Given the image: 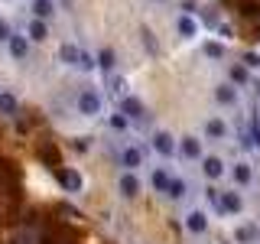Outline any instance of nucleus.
<instances>
[{
    "label": "nucleus",
    "instance_id": "obj_1",
    "mask_svg": "<svg viewBox=\"0 0 260 244\" xmlns=\"http://www.w3.org/2000/svg\"><path fill=\"white\" fill-rule=\"evenodd\" d=\"M75 108H78V114H85V117H98L101 114V108H104V101H101V95L98 92H78V98H75Z\"/></svg>",
    "mask_w": 260,
    "mask_h": 244
},
{
    "label": "nucleus",
    "instance_id": "obj_2",
    "mask_svg": "<svg viewBox=\"0 0 260 244\" xmlns=\"http://www.w3.org/2000/svg\"><path fill=\"white\" fill-rule=\"evenodd\" d=\"M117 160H120V166L127 169V173H134V169H140L143 166V146H137V143H124L117 150Z\"/></svg>",
    "mask_w": 260,
    "mask_h": 244
},
{
    "label": "nucleus",
    "instance_id": "obj_3",
    "mask_svg": "<svg viewBox=\"0 0 260 244\" xmlns=\"http://www.w3.org/2000/svg\"><path fill=\"white\" fill-rule=\"evenodd\" d=\"M182 225H185V231H189V234H208L211 218H208V211H202V208H189V211H185V218H182Z\"/></svg>",
    "mask_w": 260,
    "mask_h": 244
},
{
    "label": "nucleus",
    "instance_id": "obj_4",
    "mask_svg": "<svg viewBox=\"0 0 260 244\" xmlns=\"http://www.w3.org/2000/svg\"><path fill=\"white\" fill-rule=\"evenodd\" d=\"M218 211H224V215H241L244 211V195L238 189H228V192H218Z\"/></svg>",
    "mask_w": 260,
    "mask_h": 244
},
{
    "label": "nucleus",
    "instance_id": "obj_5",
    "mask_svg": "<svg viewBox=\"0 0 260 244\" xmlns=\"http://www.w3.org/2000/svg\"><path fill=\"white\" fill-rule=\"evenodd\" d=\"M150 146H153V153H159V157H173L176 153V137L169 134V130H153Z\"/></svg>",
    "mask_w": 260,
    "mask_h": 244
},
{
    "label": "nucleus",
    "instance_id": "obj_6",
    "mask_svg": "<svg viewBox=\"0 0 260 244\" xmlns=\"http://www.w3.org/2000/svg\"><path fill=\"white\" fill-rule=\"evenodd\" d=\"M176 153L182 160H202L205 153H202V137H182V140L176 143Z\"/></svg>",
    "mask_w": 260,
    "mask_h": 244
},
{
    "label": "nucleus",
    "instance_id": "obj_7",
    "mask_svg": "<svg viewBox=\"0 0 260 244\" xmlns=\"http://www.w3.org/2000/svg\"><path fill=\"white\" fill-rule=\"evenodd\" d=\"M215 101L221 104V108H234V104L241 101V92L231 81H221V85H215Z\"/></svg>",
    "mask_w": 260,
    "mask_h": 244
},
{
    "label": "nucleus",
    "instance_id": "obj_8",
    "mask_svg": "<svg viewBox=\"0 0 260 244\" xmlns=\"http://www.w3.org/2000/svg\"><path fill=\"white\" fill-rule=\"evenodd\" d=\"M117 189H120V195H124V199H137V195H140V179H137V173H120V179H117Z\"/></svg>",
    "mask_w": 260,
    "mask_h": 244
},
{
    "label": "nucleus",
    "instance_id": "obj_9",
    "mask_svg": "<svg viewBox=\"0 0 260 244\" xmlns=\"http://www.w3.org/2000/svg\"><path fill=\"white\" fill-rule=\"evenodd\" d=\"M7 49H10V55L16 62H26V55H29V39L23 36V33H13L10 39H7Z\"/></svg>",
    "mask_w": 260,
    "mask_h": 244
},
{
    "label": "nucleus",
    "instance_id": "obj_10",
    "mask_svg": "<svg viewBox=\"0 0 260 244\" xmlns=\"http://www.w3.org/2000/svg\"><path fill=\"white\" fill-rule=\"evenodd\" d=\"M202 173H205V179H221L228 173V166L221 157H202Z\"/></svg>",
    "mask_w": 260,
    "mask_h": 244
},
{
    "label": "nucleus",
    "instance_id": "obj_11",
    "mask_svg": "<svg viewBox=\"0 0 260 244\" xmlns=\"http://www.w3.org/2000/svg\"><path fill=\"white\" fill-rule=\"evenodd\" d=\"M231 179H234V186H250L254 182V166H250L247 160H238L234 169H231Z\"/></svg>",
    "mask_w": 260,
    "mask_h": 244
},
{
    "label": "nucleus",
    "instance_id": "obj_12",
    "mask_svg": "<svg viewBox=\"0 0 260 244\" xmlns=\"http://www.w3.org/2000/svg\"><path fill=\"white\" fill-rule=\"evenodd\" d=\"M202 134H205L208 140H224V137H228V124L221 117H208L205 124H202Z\"/></svg>",
    "mask_w": 260,
    "mask_h": 244
},
{
    "label": "nucleus",
    "instance_id": "obj_13",
    "mask_svg": "<svg viewBox=\"0 0 260 244\" xmlns=\"http://www.w3.org/2000/svg\"><path fill=\"white\" fill-rule=\"evenodd\" d=\"M23 36H26L29 43H46V39H49V23L46 20H29Z\"/></svg>",
    "mask_w": 260,
    "mask_h": 244
},
{
    "label": "nucleus",
    "instance_id": "obj_14",
    "mask_svg": "<svg viewBox=\"0 0 260 244\" xmlns=\"http://www.w3.org/2000/svg\"><path fill=\"white\" fill-rule=\"evenodd\" d=\"M120 114H124L127 120H143L146 117V108L137 101V98H124V101H120Z\"/></svg>",
    "mask_w": 260,
    "mask_h": 244
},
{
    "label": "nucleus",
    "instance_id": "obj_15",
    "mask_svg": "<svg viewBox=\"0 0 260 244\" xmlns=\"http://www.w3.org/2000/svg\"><path fill=\"white\" fill-rule=\"evenodd\" d=\"M29 10H32V20H52V13H55V0H32L29 4Z\"/></svg>",
    "mask_w": 260,
    "mask_h": 244
},
{
    "label": "nucleus",
    "instance_id": "obj_16",
    "mask_svg": "<svg viewBox=\"0 0 260 244\" xmlns=\"http://www.w3.org/2000/svg\"><path fill=\"white\" fill-rule=\"evenodd\" d=\"M228 81H231L234 88H244L250 81V69H247V65H241V62H234L231 69H228Z\"/></svg>",
    "mask_w": 260,
    "mask_h": 244
},
{
    "label": "nucleus",
    "instance_id": "obj_17",
    "mask_svg": "<svg viewBox=\"0 0 260 244\" xmlns=\"http://www.w3.org/2000/svg\"><path fill=\"white\" fill-rule=\"evenodd\" d=\"M176 29H179V36H182V39H192L195 33H199V23H195L192 13H182V16L176 20Z\"/></svg>",
    "mask_w": 260,
    "mask_h": 244
},
{
    "label": "nucleus",
    "instance_id": "obj_18",
    "mask_svg": "<svg viewBox=\"0 0 260 244\" xmlns=\"http://www.w3.org/2000/svg\"><path fill=\"white\" fill-rule=\"evenodd\" d=\"M166 195L173 202H182L185 195H189V179H169V189H166Z\"/></svg>",
    "mask_w": 260,
    "mask_h": 244
},
{
    "label": "nucleus",
    "instance_id": "obj_19",
    "mask_svg": "<svg viewBox=\"0 0 260 244\" xmlns=\"http://www.w3.org/2000/svg\"><path fill=\"white\" fill-rule=\"evenodd\" d=\"M81 55H85V52L78 49V43H65V46L59 49V59H62L65 65H78V62H81Z\"/></svg>",
    "mask_w": 260,
    "mask_h": 244
},
{
    "label": "nucleus",
    "instance_id": "obj_20",
    "mask_svg": "<svg viewBox=\"0 0 260 244\" xmlns=\"http://www.w3.org/2000/svg\"><path fill=\"white\" fill-rule=\"evenodd\" d=\"M169 179H173V176H169L162 166H156V169H153V176H150V182H153V189H156V192L166 195V189H169Z\"/></svg>",
    "mask_w": 260,
    "mask_h": 244
},
{
    "label": "nucleus",
    "instance_id": "obj_21",
    "mask_svg": "<svg viewBox=\"0 0 260 244\" xmlns=\"http://www.w3.org/2000/svg\"><path fill=\"white\" fill-rule=\"evenodd\" d=\"M59 179H62V186H65L69 192H81V176L75 173V169H62Z\"/></svg>",
    "mask_w": 260,
    "mask_h": 244
},
{
    "label": "nucleus",
    "instance_id": "obj_22",
    "mask_svg": "<svg viewBox=\"0 0 260 244\" xmlns=\"http://www.w3.org/2000/svg\"><path fill=\"white\" fill-rule=\"evenodd\" d=\"M114 65H117L114 52H111V49H101V52H98V69H101V72H111Z\"/></svg>",
    "mask_w": 260,
    "mask_h": 244
},
{
    "label": "nucleus",
    "instance_id": "obj_23",
    "mask_svg": "<svg viewBox=\"0 0 260 244\" xmlns=\"http://www.w3.org/2000/svg\"><path fill=\"white\" fill-rule=\"evenodd\" d=\"M0 114H16V98L10 92H0Z\"/></svg>",
    "mask_w": 260,
    "mask_h": 244
},
{
    "label": "nucleus",
    "instance_id": "obj_24",
    "mask_svg": "<svg viewBox=\"0 0 260 244\" xmlns=\"http://www.w3.org/2000/svg\"><path fill=\"white\" fill-rule=\"evenodd\" d=\"M254 238H257L254 228H238V234H234V241H238V244H250Z\"/></svg>",
    "mask_w": 260,
    "mask_h": 244
},
{
    "label": "nucleus",
    "instance_id": "obj_25",
    "mask_svg": "<svg viewBox=\"0 0 260 244\" xmlns=\"http://www.w3.org/2000/svg\"><path fill=\"white\" fill-rule=\"evenodd\" d=\"M205 55H211V59H221V55H224V46L215 43V39H208V43H205Z\"/></svg>",
    "mask_w": 260,
    "mask_h": 244
},
{
    "label": "nucleus",
    "instance_id": "obj_26",
    "mask_svg": "<svg viewBox=\"0 0 260 244\" xmlns=\"http://www.w3.org/2000/svg\"><path fill=\"white\" fill-rule=\"evenodd\" d=\"M111 127H114V130H127V127H130V120L117 111V114H111Z\"/></svg>",
    "mask_w": 260,
    "mask_h": 244
},
{
    "label": "nucleus",
    "instance_id": "obj_27",
    "mask_svg": "<svg viewBox=\"0 0 260 244\" xmlns=\"http://www.w3.org/2000/svg\"><path fill=\"white\" fill-rule=\"evenodd\" d=\"M241 65H247V69H260V55L247 52V55H244V62H241Z\"/></svg>",
    "mask_w": 260,
    "mask_h": 244
},
{
    "label": "nucleus",
    "instance_id": "obj_28",
    "mask_svg": "<svg viewBox=\"0 0 260 244\" xmlns=\"http://www.w3.org/2000/svg\"><path fill=\"white\" fill-rule=\"evenodd\" d=\"M13 36V29H10V23L7 20H0V43H7V39Z\"/></svg>",
    "mask_w": 260,
    "mask_h": 244
},
{
    "label": "nucleus",
    "instance_id": "obj_29",
    "mask_svg": "<svg viewBox=\"0 0 260 244\" xmlns=\"http://www.w3.org/2000/svg\"><path fill=\"white\" fill-rule=\"evenodd\" d=\"M250 140H254V143H250V146H254V150L260 153V124L254 127V134H250Z\"/></svg>",
    "mask_w": 260,
    "mask_h": 244
}]
</instances>
